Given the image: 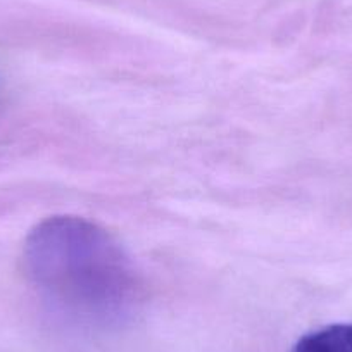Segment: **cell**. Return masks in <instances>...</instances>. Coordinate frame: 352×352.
<instances>
[{
	"instance_id": "cell-2",
	"label": "cell",
	"mask_w": 352,
	"mask_h": 352,
	"mask_svg": "<svg viewBox=\"0 0 352 352\" xmlns=\"http://www.w3.org/2000/svg\"><path fill=\"white\" fill-rule=\"evenodd\" d=\"M292 352H352V323H337L304 335Z\"/></svg>"
},
{
	"instance_id": "cell-1",
	"label": "cell",
	"mask_w": 352,
	"mask_h": 352,
	"mask_svg": "<svg viewBox=\"0 0 352 352\" xmlns=\"http://www.w3.org/2000/svg\"><path fill=\"white\" fill-rule=\"evenodd\" d=\"M23 264L43 299L76 320H123L140 302V275L130 254L106 228L80 216L40 221L26 236Z\"/></svg>"
}]
</instances>
